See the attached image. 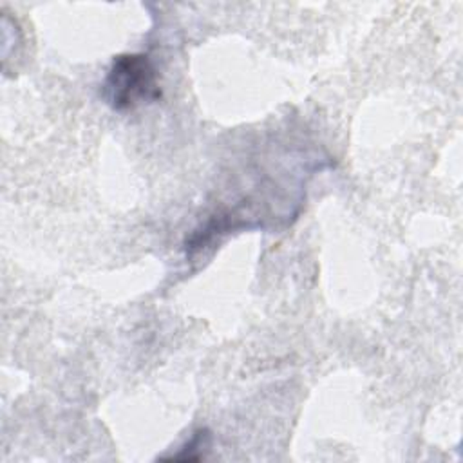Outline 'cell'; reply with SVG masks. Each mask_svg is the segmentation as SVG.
I'll return each instance as SVG.
<instances>
[{
  "label": "cell",
  "instance_id": "1",
  "mask_svg": "<svg viewBox=\"0 0 463 463\" xmlns=\"http://www.w3.org/2000/svg\"><path fill=\"white\" fill-rule=\"evenodd\" d=\"M103 96L114 110H128L161 98L157 72L148 54L127 52L114 56L103 83Z\"/></svg>",
  "mask_w": 463,
  "mask_h": 463
}]
</instances>
